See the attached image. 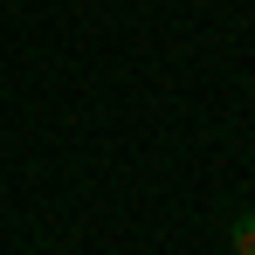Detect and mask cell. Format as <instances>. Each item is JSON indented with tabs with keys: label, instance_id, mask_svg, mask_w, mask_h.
Returning a JSON list of instances; mask_svg holds the SVG:
<instances>
[{
	"label": "cell",
	"instance_id": "1",
	"mask_svg": "<svg viewBox=\"0 0 255 255\" xmlns=\"http://www.w3.org/2000/svg\"><path fill=\"white\" fill-rule=\"evenodd\" d=\"M235 255H255V207L235 221Z\"/></svg>",
	"mask_w": 255,
	"mask_h": 255
}]
</instances>
